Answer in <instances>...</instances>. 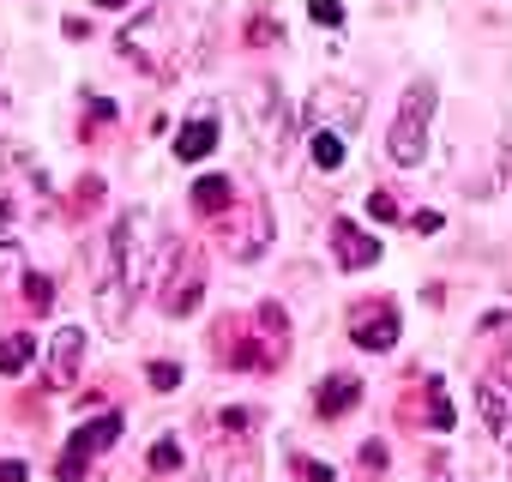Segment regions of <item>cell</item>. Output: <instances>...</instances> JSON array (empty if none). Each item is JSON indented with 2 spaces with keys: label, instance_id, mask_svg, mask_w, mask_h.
<instances>
[{
  "label": "cell",
  "instance_id": "31",
  "mask_svg": "<svg viewBox=\"0 0 512 482\" xmlns=\"http://www.w3.org/2000/svg\"><path fill=\"white\" fill-rule=\"evenodd\" d=\"M97 7H109V13H121V7H133V0H97Z\"/></svg>",
  "mask_w": 512,
  "mask_h": 482
},
{
  "label": "cell",
  "instance_id": "6",
  "mask_svg": "<svg viewBox=\"0 0 512 482\" xmlns=\"http://www.w3.org/2000/svg\"><path fill=\"white\" fill-rule=\"evenodd\" d=\"M115 434H121V416H97V422H85V428L67 440V452H61V482H85V464H91L97 452H109Z\"/></svg>",
  "mask_w": 512,
  "mask_h": 482
},
{
  "label": "cell",
  "instance_id": "13",
  "mask_svg": "<svg viewBox=\"0 0 512 482\" xmlns=\"http://www.w3.org/2000/svg\"><path fill=\"white\" fill-rule=\"evenodd\" d=\"M79 350H85V332H79V326H61V332L49 338V374H55V386H67V380H73Z\"/></svg>",
  "mask_w": 512,
  "mask_h": 482
},
{
  "label": "cell",
  "instance_id": "14",
  "mask_svg": "<svg viewBox=\"0 0 512 482\" xmlns=\"http://www.w3.org/2000/svg\"><path fill=\"white\" fill-rule=\"evenodd\" d=\"M356 398H362V380L356 374H332V380H320L314 410L320 416H344V410H356Z\"/></svg>",
  "mask_w": 512,
  "mask_h": 482
},
{
  "label": "cell",
  "instance_id": "18",
  "mask_svg": "<svg viewBox=\"0 0 512 482\" xmlns=\"http://www.w3.org/2000/svg\"><path fill=\"white\" fill-rule=\"evenodd\" d=\"M428 428H434V434H446V428H452V398H446V386H440V380H428Z\"/></svg>",
  "mask_w": 512,
  "mask_h": 482
},
{
  "label": "cell",
  "instance_id": "30",
  "mask_svg": "<svg viewBox=\"0 0 512 482\" xmlns=\"http://www.w3.org/2000/svg\"><path fill=\"white\" fill-rule=\"evenodd\" d=\"M380 7H386V13H410V0H380Z\"/></svg>",
  "mask_w": 512,
  "mask_h": 482
},
{
  "label": "cell",
  "instance_id": "2",
  "mask_svg": "<svg viewBox=\"0 0 512 482\" xmlns=\"http://www.w3.org/2000/svg\"><path fill=\"white\" fill-rule=\"evenodd\" d=\"M175 7H151V13H139L127 31H121V49H127V61H139V67H151V73H175L181 67V49L175 43H163L169 31H175Z\"/></svg>",
  "mask_w": 512,
  "mask_h": 482
},
{
  "label": "cell",
  "instance_id": "10",
  "mask_svg": "<svg viewBox=\"0 0 512 482\" xmlns=\"http://www.w3.org/2000/svg\"><path fill=\"white\" fill-rule=\"evenodd\" d=\"M163 314H175V320H187V314H199V302H205V284H199V266H187L181 272V260H169V272H163Z\"/></svg>",
  "mask_w": 512,
  "mask_h": 482
},
{
  "label": "cell",
  "instance_id": "25",
  "mask_svg": "<svg viewBox=\"0 0 512 482\" xmlns=\"http://www.w3.org/2000/svg\"><path fill=\"white\" fill-rule=\"evenodd\" d=\"M145 380H151V392H175V386H181V368H175V362H151Z\"/></svg>",
  "mask_w": 512,
  "mask_h": 482
},
{
  "label": "cell",
  "instance_id": "8",
  "mask_svg": "<svg viewBox=\"0 0 512 482\" xmlns=\"http://www.w3.org/2000/svg\"><path fill=\"white\" fill-rule=\"evenodd\" d=\"M350 338H356V350H392L398 344V308L392 302H374V308H356V320H350Z\"/></svg>",
  "mask_w": 512,
  "mask_h": 482
},
{
  "label": "cell",
  "instance_id": "12",
  "mask_svg": "<svg viewBox=\"0 0 512 482\" xmlns=\"http://www.w3.org/2000/svg\"><path fill=\"white\" fill-rule=\"evenodd\" d=\"M211 145H217V115H193V121L175 133V157H181V163L211 157Z\"/></svg>",
  "mask_w": 512,
  "mask_h": 482
},
{
  "label": "cell",
  "instance_id": "11",
  "mask_svg": "<svg viewBox=\"0 0 512 482\" xmlns=\"http://www.w3.org/2000/svg\"><path fill=\"white\" fill-rule=\"evenodd\" d=\"M332 254H338L344 272H368V266L380 260V241H374L368 229H356L350 217H338V223H332Z\"/></svg>",
  "mask_w": 512,
  "mask_h": 482
},
{
  "label": "cell",
  "instance_id": "15",
  "mask_svg": "<svg viewBox=\"0 0 512 482\" xmlns=\"http://www.w3.org/2000/svg\"><path fill=\"white\" fill-rule=\"evenodd\" d=\"M193 211H205V217L235 211V181H229V175H199V181H193Z\"/></svg>",
  "mask_w": 512,
  "mask_h": 482
},
{
  "label": "cell",
  "instance_id": "26",
  "mask_svg": "<svg viewBox=\"0 0 512 482\" xmlns=\"http://www.w3.org/2000/svg\"><path fill=\"white\" fill-rule=\"evenodd\" d=\"M296 476L302 482H338V470L332 464H314V458H296Z\"/></svg>",
  "mask_w": 512,
  "mask_h": 482
},
{
  "label": "cell",
  "instance_id": "29",
  "mask_svg": "<svg viewBox=\"0 0 512 482\" xmlns=\"http://www.w3.org/2000/svg\"><path fill=\"white\" fill-rule=\"evenodd\" d=\"M410 223H416V229H422V235H434V229H440V211H416V217H410Z\"/></svg>",
  "mask_w": 512,
  "mask_h": 482
},
{
  "label": "cell",
  "instance_id": "9",
  "mask_svg": "<svg viewBox=\"0 0 512 482\" xmlns=\"http://www.w3.org/2000/svg\"><path fill=\"white\" fill-rule=\"evenodd\" d=\"M476 410H482L488 434L512 446V374H488V380L476 386Z\"/></svg>",
  "mask_w": 512,
  "mask_h": 482
},
{
  "label": "cell",
  "instance_id": "21",
  "mask_svg": "<svg viewBox=\"0 0 512 482\" xmlns=\"http://www.w3.org/2000/svg\"><path fill=\"white\" fill-rule=\"evenodd\" d=\"M19 272H25V248H19V241H0V290H7Z\"/></svg>",
  "mask_w": 512,
  "mask_h": 482
},
{
  "label": "cell",
  "instance_id": "28",
  "mask_svg": "<svg viewBox=\"0 0 512 482\" xmlns=\"http://www.w3.org/2000/svg\"><path fill=\"white\" fill-rule=\"evenodd\" d=\"M0 482H25V464L19 458H0Z\"/></svg>",
  "mask_w": 512,
  "mask_h": 482
},
{
  "label": "cell",
  "instance_id": "24",
  "mask_svg": "<svg viewBox=\"0 0 512 482\" xmlns=\"http://www.w3.org/2000/svg\"><path fill=\"white\" fill-rule=\"evenodd\" d=\"M368 211H374V223H398V217H404V211H398V199H392L386 187H374V193H368Z\"/></svg>",
  "mask_w": 512,
  "mask_h": 482
},
{
  "label": "cell",
  "instance_id": "19",
  "mask_svg": "<svg viewBox=\"0 0 512 482\" xmlns=\"http://www.w3.org/2000/svg\"><path fill=\"white\" fill-rule=\"evenodd\" d=\"M19 290H25V302H31L37 314H49V308H55V278H43V272H31V278H25Z\"/></svg>",
  "mask_w": 512,
  "mask_h": 482
},
{
  "label": "cell",
  "instance_id": "17",
  "mask_svg": "<svg viewBox=\"0 0 512 482\" xmlns=\"http://www.w3.org/2000/svg\"><path fill=\"white\" fill-rule=\"evenodd\" d=\"M31 356H37V338H25V332H7V338H0V374L31 368Z\"/></svg>",
  "mask_w": 512,
  "mask_h": 482
},
{
  "label": "cell",
  "instance_id": "32",
  "mask_svg": "<svg viewBox=\"0 0 512 482\" xmlns=\"http://www.w3.org/2000/svg\"><path fill=\"white\" fill-rule=\"evenodd\" d=\"M7 217H13V205H7V199H0V223H7Z\"/></svg>",
  "mask_w": 512,
  "mask_h": 482
},
{
  "label": "cell",
  "instance_id": "16",
  "mask_svg": "<svg viewBox=\"0 0 512 482\" xmlns=\"http://www.w3.org/2000/svg\"><path fill=\"white\" fill-rule=\"evenodd\" d=\"M308 157H314V169H326V175L344 169V133H338V127H320V133L308 139Z\"/></svg>",
  "mask_w": 512,
  "mask_h": 482
},
{
  "label": "cell",
  "instance_id": "22",
  "mask_svg": "<svg viewBox=\"0 0 512 482\" xmlns=\"http://www.w3.org/2000/svg\"><path fill=\"white\" fill-rule=\"evenodd\" d=\"M308 19L326 25V31H338L344 25V0H308Z\"/></svg>",
  "mask_w": 512,
  "mask_h": 482
},
{
  "label": "cell",
  "instance_id": "1",
  "mask_svg": "<svg viewBox=\"0 0 512 482\" xmlns=\"http://www.w3.org/2000/svg\"><path fill=\"white\" fill-rule=\"evenodd\" d=\"M428 127H434V79H410V91L398 103V121L386 133V157L398 169H416L428 157Z\"/></svg>",
  "mask_w": 512,
  "mask_h": 482
},
{
  "label": "cell",
  "instance_id": "4",
  "mask_svg": "<svg viewBox=\"0 0 512 482\" xmlns=\"http://www.w3.org/2000/svg\"><path fill=\"white\" fill-rule=\"evenodd\" d=\"M266 241H272L266 199H247L241 217L229 211V223H223V254H229V260H260V254H266Z\"/></svg>",
  "mask_w": 512,
  "mask_h": 482
},
{
  "label": "cell",
  "instance_id": "20",
  "mask_svg": "<svg viewBox=\"0 0 512 482\" xmlns=\"http://www.w3.org/2000/svg\"><path fill=\"white\" fill-rule=\"evenodd\" d=\"M151 470H157V476H169V470H181V440H169V434H163V440L151 446Z\"/></svg>",
  "mask_w": 512,
  "mask_h": 482
},
{
  "label": "cell",
  "instance_id": "5",
  "mask_svg": "<svg viewBox=\"0 0 512 482\" xmlns=\"http://www.w3.org/2000/svg\"><path fill=\"white\" fill-rule=\"evenodd\" d=\"M127 302H133V284L121 272V254L103 248V266H97V320H103V332H127Z\"/></svg>",
  "mask_w": 512,
  "mask_h": 482
},
{
  "label": "cell",
  "instance_id": "27",
  "mask_svg": "<svg viewBox=\"0 0 512 482\" xmlns=\"http://www.w3.org/2000/svg\"><path fill=\"white\" fill-rule=\"evenodd\" d=\"M272 37H284V31H278L272 19H253V43H272Z\"/></svg>",
  "mask_w": 512,
  "mask_h": 482
},
{
  "label": "cell",
  "instance_id": "3",
  "mask_svg": "<svg viewBox=\"0 0 512 482\" xmlns=\"http://www.w3.org/2000/svg\"><path fill=\"white\" fill-rule=\"evenodd\" d=\"M241 115H247L253 145H260V151H284V139H290V109H284V91H278L272 79H253V85L241 91Z\"/></svg>",
  "mask_w": 512,
  "mask_h": 482
},
{
  "label": "cell",
  "instance_id": "7",
  "mask_svg": "<svg viewBox=\"0 0 512 482\" xmlns=\"http://www.w3.org/2000/svg\"><path fill=\"white\" fill-rule=\"evenodd\" d=\"M314 115H320V127L350 133V127L362 121V97H356L350 85H338V79H320V85H314Z\"/></svg>",
  "mask_w": 512,
  "mask_h": 482
},
{
  "label": "cell",
  "instance_id": "23",
  "mask_svg": "<svg viewBox=\"0 0 512 482\" xmlns=\"http://www.w3.org/2000/svg\"><path fill=\"white\" fill-rule=\"evenodd\" d=\"M476 332H482L488 344H512V314H482Z\"/></svg>",
  "mask_w": 512,
  "mask_h": 482
}]
</instances>
